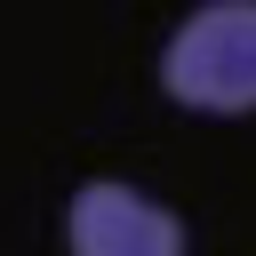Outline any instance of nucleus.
<instances>
[{
    "label": "nucleus",
    "mask_w": 256,
    "mask_h": 256,
    "mask_svg": "<svg viewBox=\"0 0 256 256\" xmlns=\"http://www.w3.org/2000/svg\"><path fill=\"white\" fill-rule=\"evenodd\" d=\"M160 88L184 112H256V0H200L160 48Z\"/></svg>",
    "instance_id": "nucleus-1"
},
{
    "label": "nucleus",
    "mask_w": 256,
    "mask_h": 256,
    "mask_svg": "<svg viewBox=\"0 0 256 256\" xmlns=\"http://www.w3.org/2000/svg\"><path fill=\"white\" fill-rule=\"evenodd\" d=\"M64 248L72 256H184V224L152 192L120 176H88L64 208Z\"/></svg>",
    "instance_id": "nucleus-2"
}]
</instances>
